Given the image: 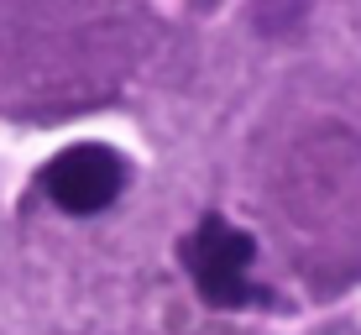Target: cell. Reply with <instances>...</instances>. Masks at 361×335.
<instances>
[{
  "mask_svg": "<svg viewBox=\"0 0 361 335\" xmlns=\"http://www.w3.org/2000/svg\"><path fill=\"white\" fill-rule=\"evenodd\" d=\"M252 257L257 241L246 231H235L226 215H204L194 226V236L183 241V262H189L204 304L215 309H241L252 304Z\"/></svg>",
  "mask_w": 361,
  "mask_h": 335,
  "instance_id": "obj_1",
  "label": "cell"
},
{
  "mask_svg": "<svg viewBox=\"0 0 361 335\" xmlns=\"http://www.w3.org/2000/svg\"><path fill=\"white\" fill-rule=\"evenodd\" d=\"M42 189L53 194L58 209H68V215H99V209L116 205L121 189H126V163H121V152L105 147V142H73L42 168Z\"/></svg>",
  "mask_w": 361,
  "mask_h": 335,
  "instance_id": "obj_2",
  "label": "cell"
}]
</instances>
